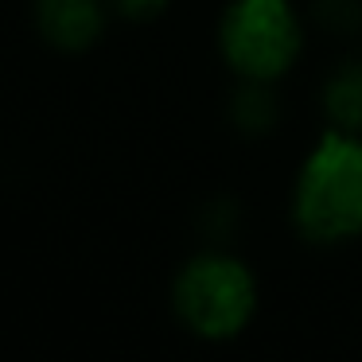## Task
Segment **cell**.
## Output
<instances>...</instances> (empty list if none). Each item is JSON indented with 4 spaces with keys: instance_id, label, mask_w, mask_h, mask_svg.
Here are the masks:
<instances>
[{
    "instance_id": "6da1fadb",
    "label": "cell",
    "mask_w": 362,
    "mask_h": 362,
    "mask_svg": "<svg viewBox=\"0 0 362 362\" xmlns=\"http://www.w3.org/2000/svg\"><path fill=\"white\" fill-rule=\"evenodd\" d=\"M288 222L296 238L323 250L362 238V133H320L292 175Z\"/></svg>"
},
{
    "instance_id": "7a4b0ae2",
    "label": "cell",
    "mask_w": 362,
    "mask_h": 362,
    "mask_svg": "<svg viewBox=\"0 0 362 362\" xmlns=\"http://www.w3.org/2000/svg\"><path fill=\"white\" fill-rule=\"evenodd\" d=\"M168 308L175 323L199 343H230L238 339L261 308V284L245 257L230 245L195 250L180 261L168 284Z\"/></svg>"
},
{
    "instance_id": "3957f363",
    "label": "cell",
    "mask_w": 362,
    "mask_h": 362,
    "mask_svg": "<svg viewBox=\"0 0 362 362\" xmlns=\"http://www.w3.org/2000/svg\"><path fill=\"white\" fill-rule=\"evenodd\" d=\"M214 47L234 82H284L308 47V16L296 0H226Z\"/></svg>"
},
{
    "instance_id": "277c9868",
    "label": "cell",
    "mask_w": 362,
    "mask_h": 362,
    "mask_svg": "<svg viewBox=\"0 0 362 362\" xmlns=\"http://www.w3.org/2000/svg\"><path fill=\"white\" fill-rule=\"evenodd\" d=\"M113 20L110 0H32V28L55 55H86L105 40Z\"/></svg>"
},
{
    "instance_id": "5b68a950",
    "label": "cell",
    "mask_w": 362,
    "mask_h": 362,
    "mask_svg": "<svg viewBox=\"0 0 362 362\" xmlns=\"http://www.w3.org/2000/svg\"><path fill=\"white\" fill-rule=\"evenodd\" d=\"M320 105L327 129L362 133V55H346L331 66L320 86Z\"/></svg>"
},
{
    "instance_id": "8992f818",
    "label": "cell",
    "mask_w": 362,
    "mask_h": 362,
    "mask_svg": "<svg viewBox=\"0 0 362 362\" xmlns=\"http://www.w3.org/2000/svg\"><path fill=\"white\" fill-rule=\"evenodd\" d=\"M281 82H234V94H230V125L242 136H269L281 125V94H276Z\"/></svg>"
},
{
    "instance_id": "52a82bcc",
    "label": "cell",
    "mask_w": 362,
    "mask_h": 362,
    "mask_svg": "<svg viewBox=\"0 0 362 362\" xmlns=\"http://www.w3.org/2000/svg\"><path fill=\"white\" fill-rule=\"evenodd\" d=\"M308 20L335 40H362V0H308Z\"/></svg>"
},
{
    "instance_id": "ba28073f",
    "label": "cell",
    "mask_w": 362,
    "mask_h": 362,
    "mask_svg": "<svg viewBox=\"0 0 362 362\" xmlns=\"http://www.w3.org/2000/svg\"><path fill=\"white\" fill-rule=\"evenodd\" d=\"M203 234H206V242L211 245H226V238L238 230V203L230 195H218V199H211V203L203 206Z\"/></svg>"
},
{
    "instance_id": "9c48e42d",
    "label": "cell",
    "mask_w": 362,
    "mask_h": 362,
    "mask_svg": "<svg viewBox=\"0 0 362 362\" xmlns=\"http://www.w3.org/2000/svg\"><path fill=\"white\" fill-rule=\"evenodd\" d=\"M113 4V16L129 20V24H148V20L164 16L172 8V0H110Z\"/></svg>"
}]
</instances>
